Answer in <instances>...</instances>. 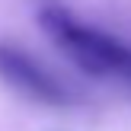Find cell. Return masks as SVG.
Returning a JSON list of instances; mask_svg holds the SVG:
<instances>
[{
    "instance_id": "6da1fadb",
    "label": "cell",
    "mask_w": 131,
    "mask_h": 131,
    "mask_svg": "<svg viewBox=\"0 0 131 131\" xmlns=\"http://www.w3.org/2000/svg\"><path fill=\"white\" fill-rule=\"evenodd\" d=\"M38 23L45 35L58 45L64 58L77 64L80 70L106 80H125L131 86V45L122 42L112 32H102L99 26H90L77 19L64 3H48L38 6Z\"/></svg>"
},
{
    "instance_id": "7a4b0ae2",
    "label": "cell",
    "mask_w": 131,
    "mask_h": 131,
    "mask_svg": "<svg viewBox=\"0 0 131 131\" xmlns=\"http://www.w3.org/2000/svg\"><path fill=\"white\" fill-rule=\"evenodd\" d=\"M0 77L13 90H19L23 96L45 102V106H70V102H77V96L70 93L67 83H61L48 67H42L19 45L0 42Z\"/></svg>"
}]
</instances>
